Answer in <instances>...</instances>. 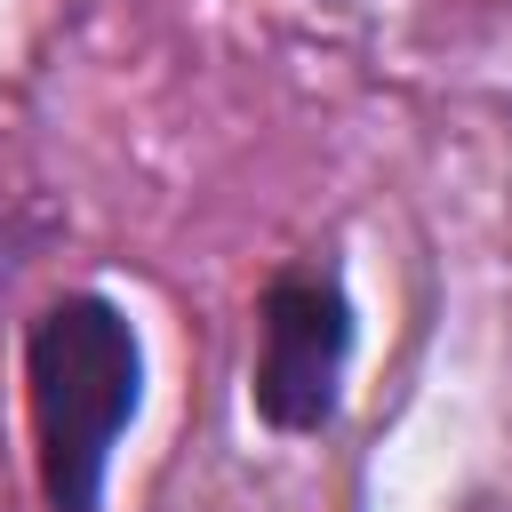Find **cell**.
<instances>
[{
    "instance_id": "1",
    "label": "cell",
    "mask_w": 512,
    "mask_h": 512,
    "mask_svg": "<svg viewBox=\"0 0 512 512\" xmlns=\"http://www.w3.org/2000/svg\"><path fill=\"white\" fill-rule=\"evenodd\" d=\"M24 400H32V464L48 512H104L112 448L144 408V336L136 320L72 288L24 328Z\"/></svg>"
},
{
    "instance_id": "2",
    "label": "cell",
    "mask_w": 512,
    "mask_h": 512,
    "mask_svg": "<svg viewBox=\"0 0 512 512\" xmlns=\"http://www.w3.org/2000/svg\"><path fill=\"white\" fill-rule=\"evenodd\" d=\"M352 296L336 280V264H288L264 280L256 296V368H248V408L288 432L312 440L336 424L344 408V376H352Z\"/></svg>"
}]
</instances>
